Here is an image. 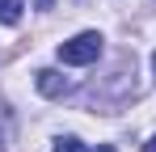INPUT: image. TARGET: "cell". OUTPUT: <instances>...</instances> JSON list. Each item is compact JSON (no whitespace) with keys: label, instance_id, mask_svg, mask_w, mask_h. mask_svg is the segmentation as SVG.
I'll list each match as a JSON object with an SVG mask.
<instances>
[{"label":"cell","instance_id":"1","mask_svg":"<svg viewBox=\"0 0 156 152\" xmlns=\"http://www.w3.org/2000/svg\"><path fill=\"white\" fill-rule=\"evenodd\" d=\"M97 55H101V34H93V30L76 34L72 42H59V59H63V63H72V68H84V63H93Z\"/></svg>","mask_w":156,"mask_h":152},{"label":"cell","instance_id":"2","mask_svg":"<svg viewBox=\"0 0 156 152\" xmlns=\"http://www.w3.org/2000/svg\"><path fill=\"white\" fill-rule=\"evenodd\" d=\"M38 93H47V97H63V93H68V80L55 72V68H42V72H38Z\"/></svg>","mask_w":156,"mask_h":152},{"label":"cell","instance_id":"3","mask_svg":"<svg viewBox=\"0 0 156 152\" xmlns=\"http://www.w3.org/2000/svg\"><path fill=\"white\" fill-rule=\"evenodd\" d=\"M21 9H26V0H0V21L17 25V21H21Z\"/></svg>","mask_w":156,"mask_h":152},{"label":"cell","instance_id":"4","mask_svg":"<svg viewBox=\"0 0 156 152\" xmlns=\"http://www.w3.org/2000/svg\"><path fill=\"white\" fill-rule=\"evenodd\" d=\"M55 152H84V144L76 135H63V139H55Z\"/></svg>","mask_w":156,"mask_h":152},{"label":"cell","instance_id":"5","mask_svg":"<svg viewBox=\"0 0 156 152\" xmlns=\"http://www.w3.org/2000/svg\"><path fill=\"white\" fill-rule=\"evenodd\" d=\"M144 152H156V135H152V139H148V144H144Z\"/></svg>","mask_w":156,"mask_h":152},{"label":"cell","instance_id":"6","mask_svg":"<svg viewBox=\"0 0 156 152\" xmlns=\"http://www.w3.org/2000/svg\"><path fill=\"white\" fill-rule=\"evenodd\" d=\"M38 9H51V0H38Z\"/></svg>","mask_w":156,"mask_h":152},{"label":"cell","instance_id":"7","mask_svg":"<svg viewBox=\"0 0 156 152\" xmlns=\"http://www.w3.org/2000/svg\"><path fill=\"white\" fill-rule=\"evenodd\" d=\"M97 152H114V148H97Z\"/></svg>","mask_w":156,"mask_h":152},{"label":"cell","instance_id":"8","mask_svg":"<svg viewBox=\"0 0 156 152\" xmlns=\"http://www.w3.org/2000/svg\"><path fill=\"white\" fill-rule=\"evenodd\" d=\"M152 68H156V55H152Z\"/></svg>","mask_w":156,"mask_h":152}]
</instances>
